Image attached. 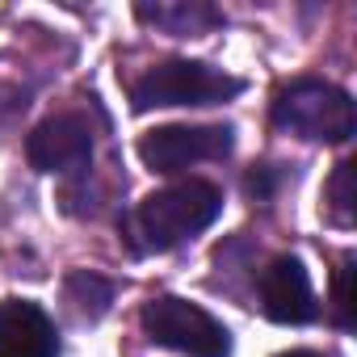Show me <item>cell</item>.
I'll use <instances>...</instances> for the list:
<instances>
[{
  "mask_svg": "<svg viewBox=\"0 0 357 357\" xmlns=\"http://www.w3.org/2000/svg\"><path fill=\"white\" fill-rule=\"evenodd\" d=\"M244 84L211 63H194V59H168L155 63L147 76L135 80L130 101L135 109H168V105H219L231 101Z\"/></svg>",
  "mask_w": 357,
  "mask_h": 357,
  "instance_id": "7a4b0ae2",
  "label": "cell"
},
{
  "mask_svg": "<svg viewBox=\"0 0 357 357\" xmlns=\"http://www.w3.org/2000/svg\"><path fill=\"white\" fill-rule=\"evenodd\" d=\"M143 332L172 349V353H185V357H227L231 353V332L198 303L190 298H176V294H164V298H151L143 307Z\"/></svg>",
  "mask_w": 357,
  "mask_h": 357,
  "instance_id": "277c9868",
  "label": "cell"
},
{
  "mask_svg": "<svg viewBox=\"0 0 357 357\" xmlns=\"http://www.w3.org/2000/svg\"><path fill=\"white\" fill-rule=\"evenodd\" d=\"M349 282H353V261H344L336 269V319H340V328H353V290H349Z\"/></svg>",
  "mask_w": 357,
  "mask_h": 357,
  "instance_id": "8fae6325",
  "label": "cell"
},
{
  "mask_svg": "<svg viewBox=\"0 0 357 357\" xmlns=\"http://www.w3.org/2000/svg\"><path fill=\"white\" fill-rule=\"evenodd\" d=\"M261 307L273 324H307L315 315L311 278L298 257H278L261 273Z\"/></svg>",
  "mask_w": 357,
  "mask_h": 357,
  "instance_id": "52a82bcc",
  "label": "cell"
},
{
  "mask_svg": "<svg viewBox=\"0 0 357 357\" xmlns=\"http://www.w3.org/2000/svg\"><path fill=\"white\" fill-rule=\"evenodd\" d=\"M273 122L311 143H344L353 135V101L324 80H294L273 101Z\"/></svg>",
  "mask_w": 357,
  "mask_h": 357,
  "instance_id": "3957f363",
  "label": "cell"
},
{
  "mask_svg": "<svg viewBox=\"0 0 357 357\" xmlns=\"http://www.w3.org/2000/svg\"><path fill=\"white\" fill-rule=\"evenodd\" d=\"M109 298H114V290H109L105 278L84 273V269L68 278V303H72V311H76L80 319H97V315L109 307Z\"/></svg>",
  "mask_w": 357,
  "mask_h": 357,
  "instance_id": "9c48e42d",
  "label": "cell"
},
{
  "mask_svg": "<svg viewBox=\"0 0 357 357\" xmlns=\"http://www.w3.org/2000/svg\"><path fill=\"white\" fill-rule=\"evenodd\" d=\"M143 22H155L160 30L176 34V38H190L198 34L202 26H215V13L211 9H185V5H155V9H139Z\"/></svg>",
  "mask_w": 357,
  "mask_h": 357,
  "instance_id": "30bf717a",
  "label": "cell"
},
{
  "mask_svg": "<svg viewBox=\"0 0 357 357\" xmlns=\"http://www.w3.org/2000/svg\"><path fill=\"white\" fill-rule=\"evenodd\" d=\"M0 357H59L55 324L38 303L26 298L0 303Z\"/></svg>",
  "mask_w": 357,
  "mask_h": 357,
  "instance_id": "ba28073f",
  "label": "cell"
},
{
  "mask_svg": "<svg viewBox=\"0 0 357 357\" xmlns=\"http://www.w3.org/2000/svg\"><path fill=\"white\" fill-rule=\"evenodd\" d=\"M231 126H160L139 139V160L151 172H181L231 151Z\"/></svg>",
  "mask_w": 357,
  "mask_h": 357,
  "instance_id": "5b68a950",
  "label": "cell"
},
{
  "mask_svg": "<svg viewBox=\"0 0 357 357\" xmlns=\"http://www.w3.org/2000/svg\"><path fill=\"white\" fill-rule=\"evenodd\" d=\"M349 181H353V164H340L336 176H332V206H336V215H340L344 223L353 219V194H349Z\"/></svg>",
  "mask_w": 357,
  "mask_h": 357,
  "instance_id": "7c38bea8",
  "label": "cell"
},
{
  "mask_svg": "<svg viewBox=\"0 0 357 357\" xmlns=\"http://www.w3.org/2000/svg\"><path fill=\"white\" fill-rule=\"evenodd\" d=\"M223 211V194L211 181H176L155 194H147L130 215H126V240L135 252H168L185 244L190 236L206 231Z\"/></svg>",
  "mask_w": 357,
  "mask_h": 357,
  "instance_id": "6da1fadb",
  "label": "cell"
},
{
  "mask_svg": "<svg viewBox=\"0 0 357 357\" xmlns=\"http://www.w3.org/2000/svg\"><path fill=\"white\" fill-rule=\"evenodd\" d=\"M26 155L38 172H80L93 160V130L80 114H55L30 130Z\"/></svg>",
  "mask_w": 357,
  "mask_h": 357,
  "instance_id": "8992f818",
  "label": "cell"
},
{
  "mask_svg": "<svg viewBox=\"0 0 357 357\" xmlns=\"http://www.w3.org/2000/svg\"><path fill=\"white\" fill-rule=\"evenodd\" d=\"M278 357H324V353H311V349H290V353H278Z\"/></svg>",
  "mask_w": 357,
  "mask_h": 357,
  "instance_id": "4fadbf2b",
  "label": "cell"
}]
</instances>
